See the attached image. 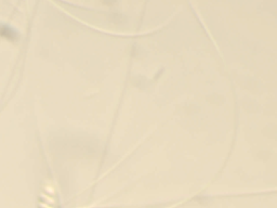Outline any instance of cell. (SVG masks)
<instances>
[{"label":"cell","instance_id":"1","mask_svg":"<svg viewBox=\"0 0 277 208\" xmlns=\"http://www.w3.org/2000/svg\"><path fill=\"white\" fill-rule=\"evenodd\" d=\"M39 208H54V195L52 187L46 185L43 191L41 192Z\"/></svg>","mask_w":277,"mask_h":208}]
</instances>
